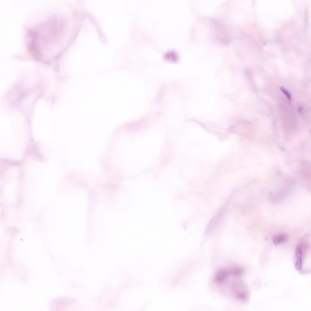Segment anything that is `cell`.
<instances>
[{"instance_id":"1","label":"cell","mask_w":311,"mask_h":311,"mask_svg":"<svg viewBox=\"0 0 311 311\" xmlns=\"http://www.w3.org/2000/svg\"><path fill=\"white\" fill-rule=\"evenodd\" d=\"M309 248V245L306 243H302L296 247L295 252L296 261L295 267L298 271L302 270L303 258Z\"/></svg>"},{"instance_id":"2","label":"cell","mask_w":311,"mask_h":311,"mask_svg":"<svg viewBox=\"0 0 311 311\" xmlns=\"http://www.w3.org/2000/svg\"><path fill=\"white\" fill-rule=\"evenodd\" d=\"M225 207H223L211 219L205 230V233L209 234L217 226L220 222Z\"/></svg>"},{"instance_id":"3","label":"cell","mask_w":311,"mask_h":311,"mask_svg":"<svg viewBox=\"0 0 311 311\" xmlns=\"http://www.w3.org/2000/svg\"><path fill=\"white\" fill-rule=\"evenodd\" d=\"M288 238V235L281 234L275 236L273 238V242L275 245H278L286 241Z\"/></svg>"},{"instance_id":"4","label":"cell","mask_w":311,"mask_h":311,"mask_svg":"<svg viewBox=\"0 0 311 311\" xmlns=\"http://www.w3.org/2000/svg\"><path fill=\"white\" fill-rule=\"evenodd\" d=\"M164 57L166 59L172 61H177L178 59L177 54L173 50L167 52L165 54Z\"/></svg>"},{"instance_id":"5","label":"cell","mask_w":311,"mask_h":311,"mask_svg":"<svg viewBox=\"0 0 311 311\" xmlns=\"http://www.w3.org/2000/svg\"><path fill=\"white\" fill-rule=\"evenodd\" d=\"M280 89L285 94L287 98L289 100H291V96L289 92L282 87H280Z\"/></svg>"}]
</instances>
